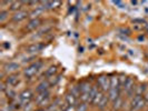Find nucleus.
<instances>
[{"label":"nucleus","instance_id":"c85d7f7f","mask_svg":"<svg viewBox=\"0 0 148 111\" xmlns=\"http://www.w3.org/2000/svg\"><path fill=\"white\" fill-rule=\"evenodd\" d=\"M31 109H32V104H31V102L25 106V111H31Z\"/></svg>","mask_w":148,"mask_h":111},{"label":"nucleus","instance_id":"1a4fd4ad","mask_svg":"<svg viewBox=\"0 0 148 111\" xmlns=\"http://www.w3.org/2000/svg\"><path fill=\"white\" fill-rule=\"evenodd\" d=\"M50 87H51V86H50V83H49L48 80H42V81L40 82L37 87H36V92H37V93H40V92L47 91V90H49Z\"/></svg>","mask_w":148,"mask_h":111},{"label":"nucleus","instance_id":"4468645a","mask_svg":"<svg viewBox=\"0 0 148 111\" xmlns=\"http://www.w3.org/2000/svg\"><path fill=\"white\" fill-rule=\"evenodd\" d=\"M136 88V86H135V82L132 78H128L127 79L126 83H125V86H124V90H125V93L127 92H129L130 90H133V89Z\"/></svg>","mask_w":148,"mask_h":111},{"label":"nucleus","instance_id":"f03ea898","mask_svg":"<svg viewBox=\"0 0 148 111\" xmlns=\"http://www.w3.org/2000/svg\"><path fill=\"white\" fill-rule=\"evenodd\" d=\"M97 86L103 92H107L110 89V78L107 76H100L97 79Z\"/></svg>","mask_w":148,"mask_h":111},{"label":"nucleus","instance_id":"4be33fe9","mask_svg":"<svg viewBox=\"0 0 148 111\" xmlns=\"http://www.w3.org/2000/svg\"><path fill=\"white\" fill-rule=\"evenodd\" d=\"M118 87H120V86H119L118 77H116V76H112V77H110V89L118 88Z\"/></svg>","mask_w":148,"mask_h":111},{"label":"nucleus","instance_id":"7c9ffc66","mask_svg":"<svg viewBox=\"0 0 148 111\" xmlns=\"http://www.w3.org/2000/svg\"><path fill=\"white\" fill-rule=\"evenodd\" d=\"M36 111H46V109H39V110H36Z\"/></svg>","mask_w":148,"mask_h":111},{"label":"nucleus","instance_id":"39448f33","mask_svg":"<svg viewBox=\"0 0 148 111\" xmlns=\"http://www.w3.org/2000/svg\"><path fill=\"white\" fill-rule=\"evenodd\" d=\"M18 82H19V76L17 74H8L7 78L5 79V83L7 84V87H10V88H12L14 86H16Z\"/></svg>","mask_w":148,"mask_h":111},{"label":"nucleus","instance_id":"6e6552de","mask_svg":"<svg viewBox=\"0 0 148 111\" xmlns=\"http://www.w3.org/2000/svg\"><path fill=\"white\" fill-rule=\"evenodd\" d=\"M108 99H109V101L111 102H114L117 98L120 97V87L118 88H114V89H109V91H108Z\"/></svg>","mask_w":148,"mask_h":111},{"label":"nucleus","instance_id":"6ab92c4d","mask_svg":"<svg viewBox=\"0 0 148 111\" xmlns=\"http://www.w3.org/2000/svg\"><path fill=\"white\" fill-rule=\"evenodd\" d=\"M57 74V67L56 66H50L47 70H46V72H45V76L49 79V78H51L53 76H56Z\"/></svg>","mask_w":148,"mask_h":111},{"label":"nucleus","instance_id":"2f4dec72","mask_svg":"<svg viewBox=\"0 0 148 111\" xmlns=\"http://www.w3.org/2000/svg\"><path fill=\"white\" fill-rule=\"evenodd\" d=\"M55 111H60V110H59V109H57V110H55Z\"/></svg>","mask_w":148,"mask_h":111},{"label":"nucleus","instance_id":"412c9836","mask_svg":"<svg viewBox=\"0 0 148 111\" xmlns=\"http://www.w3.org/2000/svg\"><path fill=\"white\" fill-rule=\"evenodd\" d=\"M73 96H75L76 98H80V89H79V86H73L70 88V91H69Z\"/></svg>","mask_w":148,"mask_h":111},{"label":"nucleus","instance_id":"a878e982","mask_svg":"<svg viewBox=\"0 0 148 111\" xmlns=\"http://www.w3.org/2000/svg\"><path fill=\"white\" fill-rule=\"evenodd\" d=\"M8 15H9V12H8L7 10H1L0 11V21L1 22L5 21L8 18Z\"/></svg>","mask_w":148,"mask_h":111},{"label":"nucleus","instance_id":"f8f14e48","mask_svg":"<svg viewBox=\"0 0 148 111\" xmlns=\"http://www.w3.org/2000/svg\"><path fill=\"white\" fill-rule=\"evenodd\" d=\"M44 48V44H30L29 47L27 48V52L28 53H35V52H39L41 49Z\"/></svg>","mask_w":148,"mask_h":111},{"label":"nucleus","instance_id":"ddd939ff","mask_svg":"<svg viewBox=\"0 0 148 111\" xmlns=\"http://www.w3.org/2000/svg\"><path fill=\"white\" fill-rule=\"evenodd\" d=\"M104 97H105L104 92H103L101 90H99V91H98V93L95 96V98L92 99V101H91L90 104H92V106H95V107H98V104H100V101L103 100V98H104Z\"/></svg>","mask_w":148,"mask_h":111},{"label":"nucleus","instance_id":"f3484780","mask_svg":"<svg viewBox=\"0 0 148 111\" xmlns=\"http://www.w3.org/2000/svg\"><path fill=\"white\" fill-rule=\"evenodd\" d=\"M123 107H124V99H123L121 97L117 98V99L112 102V108H114L116 111H118L119 109H121Z\"/></svg>","mask_w":148,"mask_h":111},{"label":"nucleus","instance_id":"f257e3e1","mask_svg":"<svg viewBox=\"0 0 148 111\" xmlns=\"http://www.w3.org/2000/svg\"><path fill=\"white\" fill-rule=\"evenodd\" d=\"M42 66H44V63H42V61H40V60H37L36 62L31 63L30 66H28L23 70L25 77H26V78H32V77L36 76V74L42 68Z\"/></svg>","mask_w":148,"mask_h":111},{"label":"nucleus","instance_id":"9b49d317","mask_svg":"<svg viewBox=\"0 0 148 111\" xmlns=\"http://www.w3.org/2000/svg\"><path fill=\"white\" fill-rule=\"evenodd\" d=\"M77 99L78 98H76L75 96H73L70 92L69 93H67L66 96H65V102L69 104V106H71V107H76L77 106Z\"/></svg>","mask_w":148,"mask_h":111},{"label":"nucleus","instance_id":"2eb2a0df","mask_svg":"<svg viewBox=\"0 0 148 111\" xmlns=\"http://www.w3.org/2000/svg\"><path fill=\"white\" fill-rule=\"evenodd\" d=\"M48 97H50V91L49 90L44 91V92H40V93H37V96H36V102L39 104L44 99L48 98Z\"/></svg>","mask_w":148,"mask_h":111},{"label":"nucleus","instance_id":"b1692460","mask_svg":"<svg viewBox=\"0 0 148 111\" xmlns=\"http://www.w3.org/2000/svg\"><path fill=\"white\" fill-rule=\"evenodd\" d=\"M88 110V104L82 102V104L76 106V111H87Z\"/></svg>","mask_w":148,"mask_h":111},{"label":"nucleus","instance_id":"393cba45","mask_svg":"<svg viewBox=\"0 0 148 111\" xmlns=\"http://www.w3.org/2000/svg\"><path fill=\"white\" fill-rule=\"evenodd\" d=\"M60 80V76H53L51 78H49V83H50V86H56Z\"/></svg>","mask_w":148,"mask_h":111},{"label":"nucleus","instance_id":"5701e85b","mask_svg":"<svg viewBox=\"0 0 148 111\" xmlns=\"http://www.w3.org/2000/svg\"><path fill=\"white\" fill-rule=\"evenodd\" d=\"M25 2H18V1H14V2H11V5H10V10H12V11H16L17 12V10L19 11V9L21 7V5H23Z\"/></svg>","mask_w":148,"mask_h":111},{"label":"nucleus","instance_id":"dca6fc26","mask_svg":"<svg viewBox=\"0 0 148 111\" xmlns=\"http://www.w3.org/2000/svg\"><path fill=\"white\" fill-rule=\"evenodd\" d=\"M45 11V8L40 5V6H38L36 7V9H34L31 12H30V17L32 18V19H35V18H38V16L40 15V14H42Z\"/></svg>","mask_w":148,"mask_h":111},{"label":"nucleus","instance_id":"7ed1b4c3","mask_svg":"<svg viewBox=\"0 0 148 111\" xmlns=\"http://www.w3.org/2000/svg\"><path fill=\"white\" fill-rule=\"evenodd\" d=\"M32 98H34L32 91L30 89H26V90H23L21 93L19 95V101H20L21 106H26V104H30Z\"/></svg>","mask_w":148,"mask_h":111},{"label":"nucleus","instance_id":"bb28decb","mask_svg":"<svg viewBox=\"0 0 148 111\" xmlns=\"http://www.w3.org/2000/svg\"><path fill=\"white\" fill-rule=\"evenodd\" d=\"M6 95H7L8 98H10V99H14L16 96V92L12 90V89L10 88V87H8L7 91H6Z\"/></svg>","mask_w":148,"mask_h":111},{"label":"nucleus","instance_id":"cd10ccee","mask_svg":"<svg viewBox=\"0 0 148 111\" xmlns=\"http://www.w3.org/2000/svg\"><path fill=\"white\" fill-rule=\"evenodd\" d=\"M127 79L128 78H126L125 76H120V77H118V80H119V86L120 87H124L125 86V83H126Z\"/></svg>","mask_w":148,"mask_h":111},{"label":"nucleus","instance_id":"0eeeda50","mask_svg":"<svg viewBox=\"0 0 148 111\" xmlns=\"http://www.w3.org/2000/svg\"><path fill=\"white\" fill-rule=\"evenodd\" d=\"M28 12L27 11H25V10H19V11H17L15 12V15L12 16V21L15 22H20L22 20H25L27 17H28Z\"/></svg>","mask_w":148,"mask_h":111},{"label":"nucleus","instance_id":"a211bd4d","mask_svg":"<svg viewBox=\"0 0 148 111\" xmlns=\"http://www.w3.org/2000/svg\"><path fill=\"white\" fill-rule=\"evenodd\" d=\"M146 84L145 83H140L139 86H137L136 87V91H135V95L136 96H140L143 97L144 95H145V92H146Z\"/></svg>","mask_w":148,"mask_h":111},{"label":"nucleus","instance_id":"423d86ee","mask_svg":"<svg viewBox=\"0 0 148 111\" xmlns=\"http://www.w3.org/2000/svg\"><path fill=\"white\" fill-rule=\"evenodd\" d=\"M40 26H41V19L40 18H35V19H31L27 23L26 28H27V30H29V31H32V30H36L37 28H39Z\"/></svg>","mask_w":148,"mask_h":111},{"label":"nucleus","instance_id":"aec40b11","mask_svg":"<svg viewBox=\"0 0 148 111\" xmlns=\"http://www.w3.org/2000/svg\"><path fill=\"white\" fill-rule=\"evenodd\" d=\"M109 102V99H108V96H105L103 98V100L100 101V104H98V109L99 110H105L106 109V107H107V104Z\"/></svg>","mask_w":148,"mask_h":111},{"label":"nucleus","instance_id":"9d476101","mask_svg":"<svg viewBox=\"0 0 148 111\" xmlns=\"http://www.w3.org/2000/svg\"><path fill=\"white\" fill-rule=\"evenodd\" d=\"M92 88V86L88 81H82L79 83V89H80V95L84 93H89L90 90Z\"/></svg>","mask_w":148,"mask_h":111},{"label":"nucleus","instance_id":"72a5a7b5","mask_svg":"<svg viewBox=\"0 0 148 111\" xmlns=\"http://www.w3.org/2000/svg\"><path fill=\"white\" fill-rule=\"evenodd\" d=\"M147 106H148V104H147Z\"/></svg>","mask_w":148,"mask_h":111},{"label":"nucleus","instance_id":"473e14b6","mask_svg":"<svg viewBox=\"0 0 148 111\" xmlns=\"http://www.w3.org/2000/svg\"><path fill=\"white\" fill-rule=\"evenodd\" d=\"M146 111H148V110H146Z\"/></svg>","mask_w":148,"mask_h":111},{"label":"nucleus","instance_id":"c756f323","mask_svg":"<svg viewBox=\"0 0 148 111\" xmlns=\"http://www.w3.org/2000/svg\"><path fill=\"white\" fill-rule=\"evenodd\" d=\"M144 99L146 100V102L148 104V89L146 90V92H145V95H144Z\"/></svg>","mask_w":148,"mask_h":111},{"label":"nucleus","instance_id":"20e7f679","mask_svg":"<svg viewBox=\"0 0 148 111\" xmlns=\"http://www.w3.org/2000/svg\"><path fill=\"white\" fill-rule=\"evenodd\" d=\"M19 68H20V66L16 62H8L3 67V72H7L8 74H12L17 72L19 70Z\"/></svg>","mask_w":148,"mask_h":111}]
</instances>
